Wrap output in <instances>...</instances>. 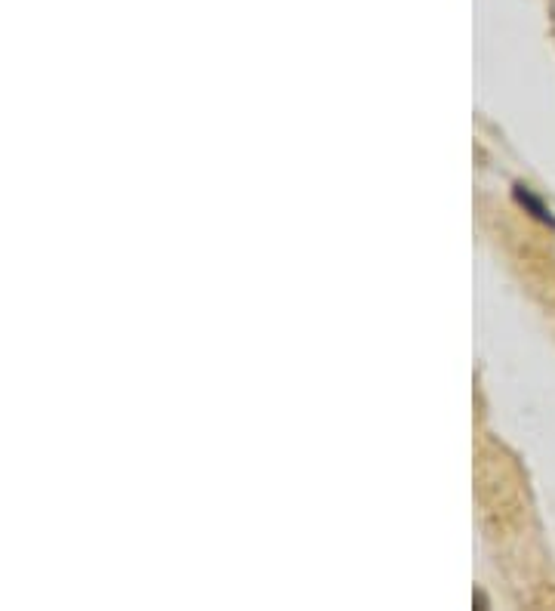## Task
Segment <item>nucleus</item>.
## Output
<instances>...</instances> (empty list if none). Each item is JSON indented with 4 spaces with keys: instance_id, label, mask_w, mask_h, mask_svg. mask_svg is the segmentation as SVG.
Returning a JSON list of instances; mask_svg holds the SVG:
<instances>
[{
    "instance_id": "1",
    "label": "nucleus",
    "mask_w": 555,
    "mask_h": 611,
    "mask_svg": "<svg viewBox=\"0 0 555 611\" xmlns=\"http://www.w3.org/2000/svg\"><path fill=\"white\" fill-rule=\"evenodd\" d=\"M512 195H515V201L518 204H522L525 207V213H531V217L537 220V223H543V226H549L552 232H555V213L528 189V186H522V183H518L515 189H512Z\"/></svg>"
}]
</instances>
